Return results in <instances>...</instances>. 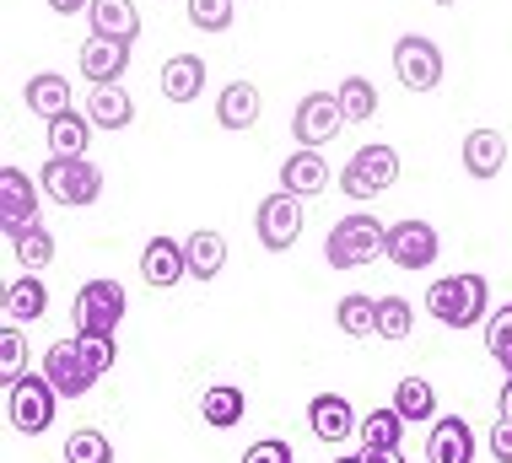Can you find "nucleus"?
<instances>
[{"label":"nucleus","mask_w":512,"mask_h":463,"mask_svg":"<svg viewBox=\"0 0 512 463\" xmlns=\"http://www.w3.org/2000/svg\"><path fill=\"white\" fill-rule=\"evenodd\" d=\"M410 329H415V307L405 297H383L378 302V334L383 340H410Z\"/></svg>","instance_id":"72a5a7b5"},{"label":"nucleus","mask_w":512,"mask_h":463,"mask_svg":"<svg viewBox=\"0 0 512 463\" xmlns=\"http://www.w3.org/2000/svg\"><path fill=\"white\" fill-rule=\"evenodd\" d=\"M356 458H362V463H405V453H399V447H362Z\"/></svg>","instance_id":"a19ab883"},{"label":"nucleus","mask_w":512,"mask_h":463,"mask_svg":"<svg viewBox=\"0 0 512 463\" xmlns=\"http://www.w3.org/2000/svg\"><path fill=\"white\" fill-rule=\"evenodd\" d=\"M76 340H81V356L92 361V372H98V377L114 367V340H108V334H76Z\"/></svg>","instance_id":"4c0bfd02"},{"label":"nucleus","mask_w":512,"mask_h":463,"mask_svg":"<svg viewBox=\"0 0 512 463\" xmlns=\"http://www.w3.org/2000/svg\"><path fill=\"white\" fill-rule=\"evenodd\" d=\"M216 119H221V130H248V124L259 119V87L254 81H227L216 97Z\"/></svg>","instance_id":"4be33fe9"},{"label":"nucleus","mask_w":512,"mask_h":463,"mask_svg":"<svg viewBox=\"0 0 512 463\" xmlns=\"http://www.w3.org/2000/svg\"><path fill=\"white\" fill-rule=\"evenodd\" d=\"M437 6H453V0H437Z\"/></svg>","instance_id":"a18cd8bd"},{"label":"nucleus","mask_w":512,"mask_h":463,"mask_svg":"<svg viewBox=\"0 0 512 463\" xmlns=\"http://www.w3.org/2000/svg\"><path fill=\"white\" fill-rule=\"evenodd\" d=\"M232 6H238V0H189V22H195L200 33H227Z\"/></svg>","instance_id":"c9c22d12"},{"label":"nucleus","mask_w":512,"mask_h":463,"mask_svg":"<svg viewBox=\"0 0 512 463\" xmlns=\"http://www.w3.org/2000/svg\"><path fill=\"white\" fill-rule=\"evenodd\" d=\"M49 313V286L38 275H17L6 286V324H38V318Z\"/></svg>","instance_id":"aec40b11"},{"label":"nucleus","mask_w":512,"mask_h":463,"mask_svg":"<svg viewBox=\"0 0 512 463\" xmlns=\"http://www.w3.org/2000/svg\"><path fill=\"white\" fill-rule=\"evenodd\" d=\"M383 243H389V227H378V216H345L335 221V232L324 237V259L335 264V270H356V264H372L383 254Z\"/></svg>","instance_id":"7ed1b4c3"},{"label":"nucleus","mask_w":512,"mask_h":463,"mask_svg":"<svg viewBox=\"0 0 512 463\" xmlns=\"http://www.w3.org/2000/svg\"><path fill=\"white\" fill-rule=\"evenodd\" d=\"M335 463H362V458H335Z\"/></svg>","instance_id":"c03bdc74"},{"label":"nucleus","mask_w":512,"mask_h":463,"mask_svg":"<svg viewBox=\"0 0 512 463\" xmlns=\"http://www.w3.org/2000/svg\"><path fill=\"white\" fill-rule=\"evenodd\" d=\"M491 453H496V463H512V420H496L491 426Z\"/></svg>","instance_id":"ea45409f"},{"label":"nucleus","mask_w":512,"mask_h":463,"mask_svg":"<svg viewBox=\"0 0 512 463\" xmlns=\"http://www.w3.org/2000/svg\"><path fill=\"white\" fill-rule=\"evenodd\" d=\"M308 426H313V437L324 442V447H340L351 431H362V420H356V410L340 394H318L308 404Z\"/></svg>","instance_id":"2eb2a0df"},{"label":"nucleus","mask_w":512,"mask_h":463,"mask_svg":"<svg viewBox=\"0 0 512 463\" xmlns=\"http://www.w3.org/2000/svg\"><path fill=\"white\" fill-rule=\"evenodd\" d=\"M22 97H27V108H33V114L44 119V124L65 119V114H76V108H71V81L54 76V70H44V76L27 81V92H22Z\"/></svg>","instance_id":"6ab92c4d"},{"label":"nucleus","mask_w":512,"mask_h":463,"mask_svg":"<svg viewBox=\"0 0 512 463\" xmlns=\"http://www.w3.org/2000/svg\"><path fill=\"white\" fill-rule=\"evenodd\" d=\"M502 162H507V140L496 130L464 135V173L469 178H496V173H502Z\"/></svg>","instance_id":"5701e85b"},{"label":"nucleus","mask_w":512,"mask_h":463,"mask_svg":"<svg viewBox=\"0 0 512 463\" xmlns=\"http://www.w3.org/2000/svg\"><path fill=\"white\" fill-rule=\"evenodd\" d=\"M507 377H512V361H507Z\"/></svg>","instance_id":"49530a36"},{"label":"nucleus","mask_w":512,"mask_h":463,"mask_svg":"<svg viewBox=\"0 0 512 463\" xmlns=\"http://www.w3.org/2000/svg\"><path fill=\"white\" fill-rule=\"evenodd\" d=\"M394 70H399V81H405L410 92H432L442 81V49L421 33H405L394 44Z\"/></svg>","instance_id":"9b49d317"},{"label":"nucleus","mask_w":512,"mask_h":463,"mask_svg":"<svg viewBox=\"0 0 512 463\" xmlns=\"http://www.w3.org/2000/svg\"><path fill=\"white\" fill-rule=\"evenodd\" d=\"M302 237V200L286 189H275L259 200V243L270 248V254H286V248H297Z\"/></svg>","instance_id":"6e6552de"},{"label":"nucleus","mask_w":512,"mask_h":463,"mask_svg":"<svg viewBox=\"0 0 512 463\" xmlns=\"http://www.w3.org/2000/svg\"><path fill=\"white\" fill-rule=\"evenodd\" d=\"M281 189L297 194V200H308V194H324L329 189V162L318 157V151H292V157L281 162Z\"/></svg>","instance_id":"f3484780"},{"label":"nucleus","mask_w":512,"mask_h":463,"mask_svg":"<svg viewBox=\"0 0 512 463\" xmlns=\"http://www.w3.org/2000/svg\"><path fill=\"white\" fill-rule=\"evenodd\" d=\"M335 318H340V329L345 334H378V302L372 297H340V307H335Z\"/></svg>","instance_id":"473e14b6"},{"label":"nucleus","mask_w":512,"mask_h":463,"mask_svg":"<svg viewBox=\"0 0 512 463\" xmlns=\"http://www.w3.org/2000/svg\"><path fill=\"white\" fill-rule=\"evenodd\" d=\"M442 254V243H437V227L432 221H394L389 227V243H383V259H394L399 270H432Z\"/></svg>","instance_id":"0eeeda50"},{"label":"nucleus","mask_w":512,"mask_h":463,"mask_svg":"<svg viewBox=\"0 0 512 463\" xmlns=\"http://www.w3.org/2000/svg\"><path fill=\"white\" fill-rule=\"evenodd\" d=\"M49 11H60V17H76V11H92V0H49Z\"/></svg>","instance_id":"79ce46f5"},{"label":"nucleus","mask_w":512,"mask_h":463,"mask_svg":"<svg viewBox=\"0 0 512 463\" xmlns=\"http://www.w3.org/2000/svg\"><path fill=\"white\" fill-rule=\"evenodd\" d=\"M87 22H92L98 38H119V44H135V33H141V11H135V0H92Z\"/></svg>","instance_id":"a211bd4d"},{"label":"nucleus","mask_w":512,"mask_h":463,"mask_svg":"<svg viewBox=\"0 0 512 463\" xmlns=\"http://www.w3.org/2000/svg\"><path fill=\"white\" fill-rule=\"evenodd\" d=\"M44 377L60 388V399H81V394H92V383H98L92 361L81 356V340H54L44 350Z\"/></svg>","instance_id":"1a4fd4ad"},{"label":"nucleus","mask_w":512,"mask_h":463,"mask_svg":"<svg viewBox=\"0 0 512 463\" xmlns=\"http://www.w3.org/2000/svg\"><path fill=\"white\" fill-rule=\"evenodd\" d=\"M6 410H11V426H17L22 437H44L54 426V410H60V388H54L44 372H22L17 383L6 388Z\"/></svg>","instance_id":"f03ea898"},{"label":"nucleus","mask_w":512,"mask_h":463,"mask_svg":"<svg viewBox=\"0 0 512 463\" xmlns=\"http://www.w3.org/2000/svg\"><path fill=\"white\" fill-rule=\"evenodd\" d=\"M184 259H189V275L195 280H216L221 270H227V237L221 232H189Z\"/></svg>","instance_id":"393cba45"},{"label":"nucleus","mask_w":512,"mask_h":463,"mask_svg":"<svg viewBox=\"0 0 512 463\" xmlns=\"http://www.w3.org/2000/svg\"><path fill=\"white\" fill-rule=\"evenodd\" d=\"M486 350L502 361V367L512 361V307H502V313L486 318Z\"/></svg>","instance_id":"e433bc0d"},{"label":"nucleus","mask_w":512,"mask_h":463,"mask_svg":"<svg viewBox=\"0 0 512 463\" xmlns=\"http://www.w3.org/2000/svg\"><path fill=\"white\" fill-rule=\"evenodd\" d=\"M141 275H146V286H157V291L178 286V280L189 275L184 243H173V237H151V243L141 248Z\"/></svg>","instance_id":"dca6fc26"},{"label":"nucleus","mask_w":512,"mask_h":463,"mask_svg":"<svg viewBox=\"0 0 512 463\" xmlns=\"http://www.w3.org/2000/svg\"><path fill=\"white\" fill-rule=\"evenodd\" d=\"M399 431H405V415L394 404H378L367 420H362V447H399Z\"/></svg>","instance_id":"2f4dec72"},{"label":"nucleus","mask_w":512,"mask_h":463,"mask_svg":"<svg viewBox=\"0 0 512 463\" xmlns=\"http://www.w3.org/2000/svg\"><path fill=\"white\" fill-rule=\"evenodd\" d=\"M119 318H124V286L119 280H87L76 291V334H119Z\"/></svg>","instance_id":"423d86ee"},{"label":"nucleus","mask_w":512,"mask_h":463,"mask_svg":"<svg viewBox=\"0 0 512 463\" xmlns=\"http://www.w3.org/2000/svg\"><path fill=\"white\" fill-rule=\"evenodd\" d=\"M0 221H6V237L38 221V189L22 167H6V173H0Z\"/></svg>","instance_id":"f8f14e48"},{"label":"nucleus","mask_w":512,"mask_h":463,"mask_svg":"<svg viewBox=\"0 0 512 463\" xmlns=\"http://www.w3.org/2000/svg\"><path fill=\"white\" fill-rule=\"evenodd\" d=\"M340 124H345L340 97H335V92H308V97L297 103V114H292V135H297L308 151H318V146H329V140L340 135Z\"/></svg>","instance_id":"9d476101"},{"label":"nucleus","mask_w":512,"mask_h":463,"mask_svg":"<svg viewBox=\"0 0 512 463\" xmlns=\"http://www.w3.org/2000/svg\"><path fill=\"white\" fill-rule=\"evenodd\" d=\"M65 463H114V447L98 426H81L65 437Z\"/></svg>","instance_id":"7c9ffc66"},{"label":"nucleus","mask_w":512,"mask_h":463,"mask_svg":"<svg viewBox=\"0 0 512 463\" xmlns=\"http://www.w3.org/2000/svg\"><path fill=\"white\" fill-rule=\"evenodd\" d=\"M426 463H475V431H469L464 415L432 420V437H426Z\"/></svg>","instance_id":"ddd939ff"},{"label":"nucleus","mask_w":512,"mask_h":463,"mask_svg":"<svg viewBox=\"0 0 512 463\" xmlns=\"http://www.w3.org/2000/svg\"><path fill=\"white\" fill-rule=\"evenodd\" d=\"M335 97H340V114H345V124H362V119L378 114V92H372V81H367V76H345Z\"/></svg>","instance_id":"c756f323"},{"label":"nucleus","mask_w":512,"mask_h":463,"mask_svg":"<svg viewBox=\"0 0 512 463\" xmlns=\"http://www.w3.org/2000/svg\"><path fill=\"white\" fill-rule=\"evenodd\" d=\"M426 307L432 318H442L448 329H475L486 324V307H491V286L486 275H442L426 291Z\"/></svg>","instance_id":"f257e3e1"},{"label":"nucleus","mask_w":512,"mask_h":463,"mask_svg":"<svg viewBox=\"0 0 512 463\" xmlns=\"http://www.w3.org/2000/svg\"><path fill=\"white\" fill-rule=\"evenodd\" d=\"M11 254H17V264L27 275H38V270H49V259H54V237L33 221V227L11 232Z\"/></svg>","instance_id":"c85d7f7f"},{"label":"nucleus","mask_w":512,"mask_h":463,"mask_svg":"<svg viewBox=\"0 0 512 463\" xmlns=\"http://www.w3.org/2000/svg\"><path fill=\"white\" fill-rule=\"evenodd\" d=\"M38 189L49 194V200H60V205H92L103 194V173L92 167L87 157H76V162H65V157H49L44 162V173H38Z\"/></svg>","instance_id":"39448f33"},{"label":"nucleus","mask_w":512,"mask_h":463,"mask_svg":"<svg viewBox=\"0 0 512 463\" xmlns=\"http://www.w3.org/2000/svg\"><path fill=\"white\" fill-rule=\"evenodd\" d=\"M200 415H205V426H216V431H232L238 420L248 415V399H243V388H232V383H216V388H205V399H200Z\"/></svg>","instance_id":"a878e982"},{"label":"nucleus","mask_w":512,"mask_h":463,"mask_svg":"<svg viewBox=\"0 0 512 463\" xmlns=\"http://www.w3.org/2000/svg\"><path fill=\"white\" fill-rule=\"evenodd\" d=\"M87 119H92V130H124V124L135 119V103H130V92L119 87H92L87 97Z\"/></svg>","instance_id":"b1692460"},{"label":"nucleus","mask_w":512,"mask_h":463,"mask_svg":"<svg viewBox=\"0 0 512 463\" xmlns=\"http://www.w3.org/2000/svg\"><path fill=\"white\" fill-rule=\"evenodd\" d=\"M394 410L405 415V426H421V420H437V388L426 377H405L394 388Z\"/></svg>","instance_id":"cd10ccee"},{"label":"nucleus","mask_w":512,"mask_h":463,"mask_svg":"<svg viewBox=\"0 0 512 463\" xmlns=\"http://www.w3.org/2000/svg\"><path fill=\"white\" fill-rule=\"evenodd\" d=\"M27 372V345H22V329L6 324L0 329V377H6V388L17 383V377Z\"/></svg>","instance_id":"f704fd0d"},{"label":"nucleus","mask_w":512,"mask_h":463,"mask_svg":"<svg viewBox=\"0 0 512 463\" xmlns=\"http://www.w3.org/2000/svg\"><path fill=\"white\" fill-rule=\"evenodd\" d=\"M399 184V151L394 146H356V157L340 167V189L351 200H372V194Z\"/></svg>","instance_id":"20e7f679"},{"label":"nucleus","mask_w":512,"mask_h":463,"mask_svg":"<svg viewBox=\"0 0 512 463\" xmlns=\"http://www.w3.org/2000/svg\"><path fill=\"white\" fill-rule=\"evenodd\" d=\"M243 463H292V447H286V442H275V437H265V442H254V447H248Z\"/></svg>","instance_id":"58836bf2"},{"label":"nucleus","mask_w":512,"mask_h":463,"mask_svg":"<svg viewBox=\"0 0 512 463\" xmlns=\"http://www.w3.org/2000/svg\"><path fill=\"white\" fill-rule=\"evenodd\" d=\"M87 146H92V119L87 114H65V119L49 124V157L76 162V157H87Z\"/></svg>","instance_id":"bb28decb"},{"label":"nucleus","mask_w":512,"mask_h":463,"mask_svg":"<svg viewBox=\"0 0 512 463\" xmlns=\"http://www.w3.org/2000/svg\"><path fill=\"white\" fill-rule=\"evenodd\" d=\"M496 410H502V420H512V377L502 383V399H496Z\"/></svg>","instance_id":"37998d69"},{"label":"nucleus","mask_w":512,"mask_h":463,"mask_svg":"<svg viewBox=\"0 0 512 463\" xmlns=\"http://www.w3.org/2000/svg\"><path fill=\"white\" fill-rule=\"evenodd\" d=\"M81 76L92 81V87H114L124 76V65H130V44H119V38H98L92 33L87 44H81Z\"/></svg>","instance_id":"4468645a"},{"label":"nucleus","mask_w":512,"mask_h":463,"mask_svg":"<svg viewBox=\"0 0 512 463\" xmlns=\"http://www.w3.org/2000/svg\"><path fill=\"white\" fill-rule=\"evenodd\" d=\"M200 92H205V60L173 54V60L162 65V97H168V103H195Z\"/></svg>","instance_id":"412c9836"}]
</instances>
